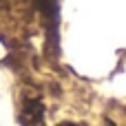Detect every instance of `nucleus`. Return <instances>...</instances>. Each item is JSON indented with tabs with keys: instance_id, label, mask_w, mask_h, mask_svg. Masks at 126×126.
<instances>
[{
	"instance_id": "f257e3e1",
	"label": "nucleus",
	"mask_w": 126,
	"mask_h": 126,
	"mask_svg": "<svg viewBox=\"0 0 126 126\" xmlns=\"http://www.w3.org/2000/svg\"><path fill=\"white\" fill-rule=\"evenodd\" d=\"M18 122H20V126H42V122H44V102H42L38 91H24L20 95Z\"/></svg>"
},
{
	"instance_id": "f03ea898",
	"label": "nucleus",
	"mask_w": 126,
	"mask_h": 126,
	"mask_svg": "<svg viewBox=\"0 0 126 126\" xmlns=\"http://www.w3.org/2000/svg\"><path fill=\"white\" fill-rule=\"evenodd\" d=\"M60 126H84V124H71V122H64V124H60Z\"/></svg>"
}]
</instances>
